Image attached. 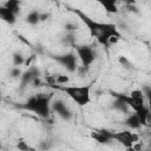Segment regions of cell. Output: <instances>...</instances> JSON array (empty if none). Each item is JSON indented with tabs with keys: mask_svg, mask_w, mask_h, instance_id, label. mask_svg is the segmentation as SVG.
Returning <instances> with one entry per match:
<instances>
[{
	"mask_svg": "<svg viewBox=\"0 0 151 151\" xmlns=\"http://www.w3.org/2000/svg\"><path fill=\"white\" fill-rule=\"evenodd\" d=\"M65 91H67L79 105H84L88 101V87H68L65 88Z\"/></svg>",
	"mask_w": 151,
	"mask_h": 151,
	"instance_id": "obj_1",
	"label": "cell"
},
{
	"mask_svg": "<svg viewBox=\"0 0 151 151\" xmlns=\"http://www.w3.org/2000/svg\"><path fill=\"white\" fill-rule=\"evenodd\" d=\"M113 138H117L120 143H123L127 147L132 146V144L138 140V136L134 133H131L129 131H124V132H119L117 134H113Z\"/></svg>",
	"mask_w": 151,
	"mask_h": 151,
	"instance_id": "obj_2",
	"label": "cell"
},
{
	"mask_svg": "<svg viewBox=\"0 0 151 151\" xmlns=\"http://www.w3.org/2000/svg\"><path fill=\"white\" fill-rule=\"evenodd\" d=\"M0 14H1L2 19L8 20V21H13V19H14V13H13L11 9H8L7 7L1 8V9H0Z\"/></svg>",
	"mask_w": 151,
	"mask_h": 151,
	"instance_id": "obj_3",
	"label": "cell"
},
{
	"mask_svg": "<svg viewBox=\"0 0 151 151\" xmlns=\"http://www.w3.org/2000/svg\"><path fill=\"white\" fill-rule=\"evenodd\" d=\"M19 5H20L19 0H8V1L6 2V7H7L8 9H11L14 14L19 11Z\"/></svg>",
	"mask_w": 151,
	"mask_h": 151,
	"instance_id": "obj_4",
	"label": "cell"
},
{
	"mask_svg": "<svg viewBox=\"0 0 151 151\" xmlns=\"http://www.w3.org/2000/svg\"><path fill=\"white\" fill-rule=\"evenodd\" d=\"M149 104H150V110H151V93H150V103Z\"/></svg>",
	"mask_w": 151,
	"mask_h": 151,
	"instance_id": "obj_5",
	"label": "cell"
}]
</instances>
